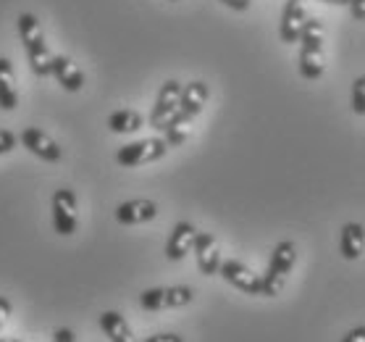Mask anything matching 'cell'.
I'll return each instance as SVG.
<instances>
[{
    "label": "cell",
    "mask_w": 365,
    "mask_h": 342,
    "mask_svg": "<svg viewBox=\"0 0 365 342\" xmlns=\"http://www.w3.org/2000/svg\"><path fill=\"white\" fill-rule=\"evenodd\" d=\"M299 59H297V69L299 74L316 82L324 76L326 61H324V24L321 19H305V26L299 32Z\"/></svg>",
    "instance_id": "obj_1"
},
{
    "label": "cell",
    "mask_w": 365,
    "mask_h": 342,
    "mask_svg": "<svg viewBox=\"0 0 365 342\" xmlns=\"http://www.w3.org/2000/svg\"><path fill=\"white\" fill-rule=\"evenodd\" d=\"M16 29L19 37H21V45L26 51V59H29V66H32L34 76H50V51H48V42H45V32L40 26V19L34 14H21L16 19Z\"/></svg>",
    "instance_id": "obj_2"
},
{
    "label": "cell",
    "mask_w": 365,
    "mask_h": 342,
    "mask_svg": "<svg viewBox=\"0 0 365 342\" xmlns=\"http://www.w3.org/2000/svg\"><path fill=\"white\" fill-rule=\"evenodd\" d=\"M297 263V245L292 240H282L271 253V261H268V268L263 276V298H276L282 295L287 282H289L292 268Z\"/></svg>",
    "instance_id": "obj_3"
},
{
    "label": "cell",
    "mask_w": 365,
    "mask_h": 342,
    "mask_svg": "<svg viewBox=\"0 0 365 342\" xmlns=\"http://www.w3.org/2000/svg\"><path fill=\"white\" fill-rule=\"evenodd\" d=\"M195 301V290L184 287V284H171V287H150L140 295V306L145 311H176L184 308Z\"/></svg>",
    "instance_id": "obj_4"
},
{
    "label": "cell",
    "mask_w": 365,
    "mask_h": 342,
    "mask_svg": "<svg viewBox=\"0 0 365 342\" xmlns=\"http://www.w3.org/2000/svg\"><path fill=\"white\" fill-rule=\"evenodd\" d=\"M166 156H168V142L163 137H148V140H137L124 145L116 153V161L118 166L137 169V166H145V164H155V161L166 159Z\"/></svg>",
    "instance_id": "obj_5"
},
{
    "label": "cell",
    "mask_w": 365,
    "mask_h": 342,
    "mask_svg": "<svg viewBox=\"0 0 365 342\" xmlns=\"http://www.w3.org/2000/svg\"><path fill=\"white\" fill-rule=\"evenodd\" d=\"M79 224V208H76V195L68 187L53 192V229L61 237H71Z\"/></svg>",
    "instance_id": "obj_6"
},
{
    "label": "cell",
    "mask_w": 365,
    "mask_h": 342,
    "mask_svg": "<svg viewBox=\"0 0 365 342\" xmlns=\"http://www.w3.org/2000/svg\"><path fill=\"white\" fill-rule=\"evenodd\" d=\"M218 274L224 276L226 284L237 287V290L245 292V295H255V298H263V276L255 274V271H252L250 266H245L242 261H237V258L221 261V266H218Z\"/></svg>",
    "instance_id": "obj_7"
},
{
    "label": "cell",
    "mask_w": 365,
    "mask_h": 342,
    "mask_svg": "<svg viewBox=\"0 0 365 342\" xmlns=\"http://www.w3.org/2000/svg\"><path fill=\"white\" fill-rule=\"evenodd\" d=\"M179 92H182V84L176 82V79H168V82L160 84L155 106H153L150 119H148L150 126H153L155 132H163L168 121L176 116V111H179Z\"/></svg>",
    "instance_id": "obj_8"
},
{
    "label": "cell",
    "mask_w": 365,
    "mask_h": 342,
    "mask_svg": "<svg viewBox=\"0 0 365 342\" xmlns=\"http://www.w3.org/2000/svg\"><path fill=\"white\" fill-rule=\"evenodd\" d=\"M21 145L32 156L45 161V164H58V161H63V148L48 132H42L40 126H26L24 132H21Z\"/></svg>",
    "instance_id": "obj_9"
},
{
    "label": "cell",
    "mask_w": 365,
    "mask_h": 342,
    "mask_svg": "<svg viewBox=\"0 0 365 342\" xmlns=\"http://www.w3.org/2000/svg\"><path fill=\"white\" fill-rule=\"evenodd\" d=\"M192 253H195V258H197L200 274H205V276L218 274V266H221V248H218L216 234L197 232L195 245H192Z\"/></svg>",
    "instance_id": "obj_10"
},
{
    "label": "cell",
    "mask_w": 365,
    "mask_h": 342,
    "mask_svg": "<svg viewBox=\"0 0 365 342\" xmlns=\"http://www.w3.org/2000/svg\"><path fill=\"white\" fill-rule=\"evenodd\" d=\"M307 19V9L302 0H287L282 11V24H279V37L287 45H294L299 40V32L305 26Z\"/></svg>",
    "instance_id": "obj_11"
},
{
    "label": "cell",
    "mask_w": 365,
    "mask_h": 342,
    "mask_svg": "<svg viewBox=\"0 0 365 342\" xmlns=\"http://www.w3.org/2000/svg\"><path fill=\"white\" fill-rule=\"evenodd\" d=\"M158 216V206L148 198H134V201L121 203L116 208V221L121 226H137V224H148Z\"/></svg>",
    "instance_id": "obj_12"
},
{
    "label": "cell",
    "mask_w": 365,
    "mask_h": 342,
    "mask_svg": "<svg viewBox=\"0 0 365 342\" xmlns=\"http://www.w3.org/2000/svg\"><path fill=\"white\" fill-rule=\"evenodd\" d=\"M50 76L66 92H79L84 87V71L68 56H53L50 59Z\"/></svg>",
    "instance_id": "obj_13"
},
{
    "label": "cell",
    "mask_w": 365,
    "mask_h": 342,
    "mask_svg": "<svg viewBox=\"0 0 365 342\" xmlns=\"http://www.w3.org/2000/svg\"><path fill=\"white\" fill-rule=\"evenodd\" d=\"M195 237H197V226L190 224V221H179V224L171 229V234H168L166 258L182 261L184 256H190L192 245H195Z\"/></svg>",
    "instance_id": "obj_14"
},
{
    "label": "cell",
    "mask_w": 365,
    "mask_h": 342,
    "mask_svg": "<svg viewBox=\"0 0 365 342\" xmlns=\"http://www.w3.org/2000/svg\"><path fill=\"white\" fill-rule=\"evenodd\" d=\"M207 98H210V90H207L205 82H190L182 84V92H179V114L187 119H195L200 111L205 109Z\"/></svg>",
    "instance_id": "obj_15"
},
{
    "label": "cell",
    "mask_w": 365,
    "mask_h": 342,
    "mask_svg": "<svg viewBox=\"0 0 365 342\" xmlns=\"http://www.w3.org/2000/svg\"><path fill=\"white\" fill-rule=\"evenodd\" d=\"M339 253L347 261L363 258V253H365V226L360 224V221H349V224L341 226Z\"/></svg>",
    "instance_id": "obj_16"
},
{
    "label": "cell",
    "mask_w": 365,
    "mask_h": 342,
    "mask_svg": "<svg viewBox=\"0 0 365 342\" xmlns=\"http://www.w3.org/2000/svg\"><path fill=\"white\" fill-rule=\"evenodd\" d=\"M100 329L106 332L110 342H137L126 316H121L118 311H103L100 313Z\"/></svg>",
    "instance_id": "obj_17"
},
{
    "label": "cell",
    "mask_w": 365,
    "mask_h": 342,
    "mask_svg": "<svg viewBox=\"0 0 365 342\" xmlns=\"http://www.w3.org/2000/svg\"><path fill=\"white\" fill-rule=\"evenodd\" d=\"M16 106H19V90H16L14 64L0 56V109L14 111Z\"/></svg>",
    "instance_id": "obj_18"
},
{
    "label": "cell",
    "mask_w": 365,
    "mask_h": 342,
    "mask_svg": "<svg viewBox=\"0 0 365 342\" xmlns=\"http://www.w3.org/2000/svg\"><path fill=\"white\" fill-rule=\"evenodd\" d=\"M142 126H145V116L134 109L113 111L108 116V129L113 134H134L137 129H142Z\"/></svg>",
    "instance_id": "obj_19"
},
{
    "label": "cell",
    "mask_w": 365,
    "mask_h": 342,
    "mask_svg": "<svg viewBox=\"0 0 365 342\" xmlns=\"http://www.w3.org/2000/svg\"><path fill=\"white\" fill-rule=\"evenodd\" d=\"M192 134V119L182 116L179 111H176V116L171 119L166 124V129H163V140L168 142V148H179L182 142L190 140Z\"/></svg>",
    "instance_id": "obj_20"
},
{
    "label": "cell",
    "mask_w": 365,
    "mask_h": 342,
    "mask_svg": "<svg viewBox=\"0 0 365 342\" xmlns=\"http://www.w3.org/2000/svg\"><path fill=\"white\" fill-rule=\"evenodd\" d=\"M352 111L357 116L365 114V76H357L352 82Z\"/></svg>",
    "instance_id": "obj_21"
},
{
    "label": "cell",
    "mask_w": 365,
    "mask_h": 342,
    "mask_svg": "<svg viewBox=\"0 0 365 342\" xmlns=\"http://www.w3.org/2000/svg\"><path fill=\"white\" fill-rule=\"evenodd\" d=\"M19 137L11 129H0V156H6V153H11L14 148H16Z\"/></svg>",
    "instance_id": "obj_22"
},
{
    "label": "cell",
    "mask_w": 365,
    "mask_h": 342,
    "mask_svg": "<svg viewBox=\"0 0 365 342\" xmlns=\"http://www.w3.org/2000/svg\"><path fill=\"white\" fill-rule=\"evenodd\" d=\"M347 6L355 21H365V0H347Z\"/></svg>",
    "instance_id": "obj_23"
},
{
    "label": "cell",
    "mask_w": 365,
    "mask_h": 342,
    "mask_svg": "<svg viewBox=\"0 0 365 342\" xmlns=\"http://www.w3.org/2000/svg\"><path fill=\"white\" fill-rule=\"evenodd\" d=\"M145 342H184V337L176 332H158V334H150Z\"/></svg>",
    "instance_id": "obj_24"
},
{
    "label": "cell",
    "mask_w": 365,
    "mask_h": 342,
    "mask_svg": "<svg viewBox=\"0 0 365 342\" xmlns=\"http://www.w3.org/2000/svg\"><path fill=\"white\" fill-rule=\"evenodd\" d=\"M11 311H14V306H11V301H9V298H3V295H0V332H3V326L9 324Z\"/></svg>",
    "instance_id": "obj_25"
},
{
    "label": "cell",
    "mask_w": 365,
    "mask_h": 342,
    "mask_svg": "<svg viewBox=\"0 0 365 342\" xmlns=\"http://www.w3.org/2000/svg\"><path fill=\"white\" fill-rule=\"evenodd\" d=\"M341 342H365V326L357 324L355 329H349V332L341 337Z\"/></svg>",
    "instance_id": "obj_26"
},
{
    "label": "cell",
    "mask_w": 365,
    "mask_h": 342,
    "mask_svg": "<svg viewBox=\"0 0 365 342\" xmlns=\"http://www.w3.org/2000/svg\"><path fill=\"white\" fill-rule=\"evenodd\" d=\"M53 342H76V334L66 326H58L56 332H53Z\"/></svg>",
    "instance_id": "obj_27"
},
{
    "label": "cell",
    "mask_w": 365,
    "mask_h": 342,
    "mask_svg": "<svg viewBox=\"0 0 365 342\" xmlns=\"http://www.w3.org/2000/svg\"><path fill=\"white\" fill-rule=\"evenodd\" d=\"M224 6H229L232 11H247L252 6V0H221Z\"/></svg>",
    "instance_id": "obj_28"
},
{
    "label": "cell",
    "mask_w": 365,
    "mask_h": 342,
    "mask_svg": "<svg viewBox=\"0 0 365 342\" xmlns=\"http://www.w3.org/2000/svg\"><path fill=\"white\" fill-rule=\"evenodd\" d=\"M329 6H347V0H324Z\"/></svg>",
    "instance_id": "obj_29"
},
{
    "label": "cell",
    "mask_w": 365,
    "mask_h": 342,
    "mask_svg": "<svg viewBox=\"0 0 365 342\" xmlns=\"http://www.w3.org/2000/svg\"><path fill=\"white\" fill-rule=\"evenodd\" d=\"M0 342H21V340H14V337H0Z\"/></svg>",
    "instance_id": "obj_30"
}]
</instances>
